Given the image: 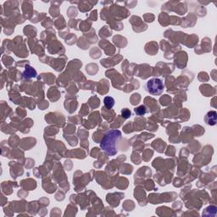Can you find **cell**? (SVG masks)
I'll use <instances>...</instances> for the list:
<instances>
[{
	"instance_id": "obj_4",
	"label": "cell",
	"mask_w": 217,
	"mask_h": 217,
	"mask_svg": "<svg viewBox=\"0 0 217 217\" xmlns=\"http://www.w3.org/2000/svg\"><path fill=\"white\" fill-rule=\"evenodd\" d=\"M36 76H37L36 70L30 66H26L25 71L24 72V76L25 78H31V77H35Z\"/></svg>"
},
{
	"instance_id": "obj_6",
	"label": "cell",
	"mask_w": 217,
	"mask_h": 217,
	"mask_svg": "<svg viewBox=\"0 0 217 217\" xmlns=\"http://www.w3.org/2000/svg\"><path fill=\"white\" fill-rule=\"evenodd\" d=\"M134 112L138 116H142V115H144L145 114L147 113V108H146L145 106L141 105V106H139L138 108H134Z\"/></svg>"
},
{
	"instance_id": "obj_7",
	"label": "cell",
	"mask_w": 217,
	"mask_h": 217,
	"mask_svg": "<svg viewBox=\"0 0 217 217\" xmlns=\"http://www.w3.org/2000/svg\"><path fill=\"white\" fill-rule=\"evenodd\" d=\"M121 113H122V115H123L124 118L127 119L131 116V111L129 110L128 108H124L123 110L121 111Z\"/></svg>"
},
{
	"instance_id": "obj_3",
	"label": "cell",
	"mask_w": 217,
	"mask_h": 217,
	"mask_svg": "<svg viewBox=\"0 0 217 217\" xmlns=\"http://www.w3.org/2000/svg\"><path fill=\"white\" fill-rule=\"evenodd\" d=\"M216 111H210L206 114L205 116V122L208 125L214 126L216 123Z\"/></svg>"
},
{
	"instance_id": "obj_5",
	"label": "cell",
	"mask_w": 217,
	"mask_h": 217,
	"mask_svg": "<svg viewBox=\"0 0 217 217\" xmlns=\"http://www.w3.org/2000/svg\"><path fill=\"white\" fill-rule=\"evenodd\" d=\"M104 106L106 107L107 108H112L113 106L114 105V100L112 97H109V96H107L105 97L104 99Z\"/></svg>"
},
{
	"instance_id": "obj_1",
	"label": "cell",
	"mask_w": 217,
	"mask_h": 217,
	"mask_svg": "<svg viewBox=\"0 0 217 217\" xmlns=\"http://www.w3.org/2000/svg\"><path fill=\"white\" fill-rule=\"evenodd\" d=\"M121 138V132L118 130H110L104 135L100 143V147L109 156H114L117 153V143Z\"/></svg>"
},
{
	"instance_id": "obj_2",
	"label": "cell",
	"mask_w": 217,
	"mask_h": 217,
	"mask_svg": "<svg viewBox=\"0 0 217 217\" xmlns=\"http://www.w3.org/2000/svg\"><path fill=\"white\" fill-rule=\"evenodd\" d=\"M165 88V84L159 78H152L145 84V89L148 94L153 96L161 95Z\"/></svg>"
}]
</instances>
